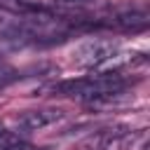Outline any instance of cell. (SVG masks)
<instances>
[{
	"mask_svg": "<svg viewBox=\"0 0 150 150\" xmlns=\"http://www.w3.org/2000/svg\"><path fill=\"white\" fill-rule=\"evenodd\" d=\"M112 54H115V42H110V40H87L75 49L73 61L80 68H98V66L108 63L112 59Z\"/></svg>",
	"mask_w": 150,
	"mask_h": 150,
	"instance_id": "obj_1",
	"label": "cell"
},
{
	"mask_svg": "<svg viewBox=\"0 0 150 150\" xmlns=\"http://www.w3.org/2000/svg\"><path fill=\"white\" fill-rule=\"evenodd\" d=\"M63 117V110L61 108H38V110H26L21 117H19V127L26 129V131H38V129H45L54 122H59Z\"/></svg>",
	"mask_w": 150,
	"mask_h": 150,
	"instance_id": "obj_2",
	"label": "cell"
},
{
	"mask_svg": "<svg viewBox=\"0 0 150 150\" xmlns=\"http://www.w3.org/2000/svg\"><path fill=\"white\" fill-rule=\"evenodd\" d=\"M148 23H150V19L145 12H124L110 21V26H115L124 33H141L148 28Z\"/></svg>",
	"mask_w": 150,
	"mask_h": 150,
	"instance_id": "obj_3",
	"label": "cell"
},
{
	"mask_svg": "<svg viewBox=\"0 0 150 150\" xmlns=\"http://www.w3.org/2000/svg\"><path fill=\"white\" fill-rule=\"evenodd\" d=\"M5 150H42V148H35V145H30V143H14V145H9V148H5Z\"/></svg>",
	"mask_w": 150,
	"mask_h": 150,
	"instance_id": "obj_4",
	"label": "cell"
},
{
	"mask_svg": "<svg viewBox=\"0 0 150 150\" xmlns=\"http://www.w3.org/2000/svg\"><path fill=\"white\" fill-rule=\"evenodd\" d=\"M56 2H84V0H56Z\"/></svg>",
	"mask_w": 150,
	"mask_h": 150,
	"instance_id": "obj_5",
	"label": "cell"
},
{
	"mask_svg": "<svg viewBox=\"0 0 150 150\" xmlns=\"http://www.w3.org/2000/svg\"><path fill=\"white\" fill-rule=\"evenodd\" d=\"M2 131H5V127H2V122H0V134H2Z\"/></svg>",
	"mask_w": 150,
	"mask_h": 150,
	"instance_id": "obj_6",
	"label": "cell"
}]
</instances>
